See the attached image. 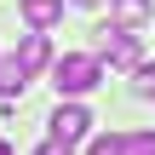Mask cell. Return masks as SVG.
<instances>
[{
  "mask_svg": "<svg viewBox=\"0 0 155 155\" xmlns=\"http://www.w3.org/2000/svg\"><path fill=\"white\" fill-rule=\"evenodd\" d=\"M98 81H104V63H98L92 52H69V58L52 63V86H58V98H81V92H92Z\"/></svg>",
  "mask_w": 155,
  "mask_h": 155,
  "instance_id": "6da1fadb",
  "label": "cell"
},
{
  "mask_svg": "<svg viewBox=\"0 0 155 155\" xmlns=\"http://www.w3.org/2000/svg\"><path fill=\"white\" fill-rule=\"evenodd\" d=\"M98 52L109 58V69H138V35L132 29H121V23H109V29H98Z\"/></svg>",
  "mask_w": 155,
  "mask_h": 155,
  "instance_id": "7a4b0ae2",
  "label": "cell"
},
{
  "mask_svg": "<svg viewBox=\"0 0 155 155\" xmlns=\"http://www.w3.org/2000/svg\"><path fill=\"white\" fill-rule=\"evenodd\" d=\"M92 132V115L81 109V104H58L52 109V138H63V144H81Z\"/></svg>",
  "mask_w": 155,
  "mask_h": 155,
  "instance_id": "3957f363",
  "label": "cell"
},
{
  "mask_svg": "<svg viewBox=\"0 0 155 155\" xmlns=\"http://www.w3.org/2000/svg\"><path fill=\"white\" fill-rule=\"evenodd\" d=\"M17 63H23V75H40V69L52 63V40H46V29H29V35H23Z\"/></svg>",
  "mask_w": 155,
  "mask_h": 155,
  "instance_id": "277c9868",
  "label": "cell"
},
{
  "mask_svg": "<svg viewBox=\"0 0 155 155\" xmlns=\"http://www.w3.org/2000/svg\"><path fill=\"white\" fill-rule=\"evenodd\" d=\"M17 12H23L29 29H52V23L63 17V0H17Z\"/></svg>",
  "mask_w": 155,
  "mask_h": 155,
  "instance_id": "5b68a950",
  "label": "cell"
},
{
  "mask_svg": "<svg viewBox=\"0 0 155 155\" xmlns=\"http://www.w3.org/2000/svg\"><path fill=\"white\" fill-rule=\"evenodd\" d=\"M155 0H109V23H121V29H138V23H150Z\"/></svg>",
  "mask_w": 155,
  "mask_h": 155,
  "instance_id": "8992f818",
  "label": "cell"
},
{
  "mask_svg": "<svg viewBox=\"0 0 155 155\" xmlns=\"http://www.w3.org/2000/svg\"><path fill=\"white\" fill-rule=\"evenodd\" d=\"M86 155H127V138H121V132H98Z\"/></svg>",
  "mask_w": 155,
  "mask_h": 155,
  "instance_id": "52a82bcc",
  "label": "cell"
},
{
  "mask_svg": "<svg viewBox=\"0 0 155 155\" xmlns=\"http://www.w3.org/2000/svg\"><path fill=\"white\" fill-rule=\"evenodd\" d=\"M127 155H155V132H127Z\"/></svg>",
  "mask_w": 155,
  "mask_h": 155,
  "instance_id": "ba28073f",
  "label": "cell"
},
{
  "mask_svg": "<svg viewBox=\"0 0 155 155\" xmlns=\"http://www.w3.org/2000/svg\"><path fill=\"white\" fill-rule=\"evenodd\" d=\"M138 98L155 104V63H138Z\"/></svg>",
  "mask_w": 155,
  "mask_h": 155,
  "instance_id": "9c48e42d",
  "label": "cell"
},
{
  "mask_svg": "<svg viewBox=\"0 0 155 155\" xmlns=\"http://www.w3.org/2000/svg\"><path fill=\"white\" fill-rule=\"evenodd\" d=\"M35 155H75V144H63V138H46V144H40Z\"/></svg>",
  "mask_w": 155,
  "mask_h": 155,
  "instance_id": "30bf717a",
  "label": "cell"
},
{
  "mask_svg": "<svg viewBox=\"0 0 155 155\" xmlns=\"http://www.w3.org/2000/svg\"><path fill=\"white\" fill-rule=\"evenodd\" d=\"M75 6H98V0H75Z\"/></svg>",
  "mask_w": 155,
  "mask_h": 155,
  "instance_id": "8fae6325",
  "label": "cell"
},
{
  "mask_svg": "<svg viewBox=\"0 0 155 155\" xmlns=\"http://www.w3.org/2000/svg\"><path fill=\"white\" fill-rule=\"evenodd\" d=\"M0 155H12V144H0Z\"/></svg>",
  "mask_w": 155,
  "mask_h": 155,
  "instance_id": "7c38bea8",
  "label": "cell"
}]
</instances>
